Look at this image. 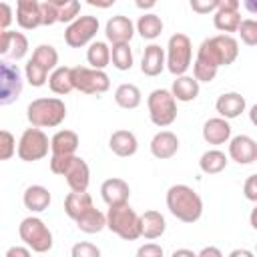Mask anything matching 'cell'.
Instances as JSON below:
<instances>
[{"instance_id":"1","label":"cell","mask_w":257,"mask_h":257,"mask_svg":"<svg viewBox=\"0 0 257 257\" xmlns=\"http://www.w3.org/2000/svg\"><path fill=\"white\" fill-rule=\"evenodd\" d=\"M237 56H239V42L231 34H217L201 42L195 60L219 70L221 66L233 64Z\"/></svg>"},{"instance_id":"2","label":"cell","mask_w":257,"mask_h":257,"mask_svg":"<svg viewBox=\"0 0 257 257\" xmlns=\"http://www.w3.org/2000/svg\"><path fill=\"white\" fill-rule=\"evenodd\" d=\"M167 209L183 223H195L203 215V199L189 185H173L167 191Z\"/></svg>"},{"instance_id":"3","label":"cell","mask_w":257,"mask_h":257,"mask_svg":"<svg viewBox=\"0 0 257 257\" xmlns=\"http://www.w3.org/2000/svg\"><path fill=\"white\" fill-rule=\"evenodd\" d=\"M50 171L66 179L70 191H86L90 183V169L88 165L76 155H52L50 157Z\"/></svg>"},{"instance_id":"4","label":"cell","mask_w":257,"mask_h":257,"mask_svg":"<svg viewBox=\"0 0 257 257\" xmlns=\"http://www.w3.org/2000/svg\"><path fill=\"white\" fill-rule=\"evenodd\" d=\"M28 122L38 128H54L66 118V104L56 96H42L28 104Z\"/></svg>"},{"instance_id":"5","label":"cell","mask_w":257,"mask_h":257,"mask_svg":"<svg viewBox=\"0 0 257 257\" xmlns=\"http://www.w3.org/2000/svg\"><path fill=\"white\" fill-rule=\"evenodd\" d=\"M106 229H110L114 235H118L124 241H135L141 237L139 213L128 205V201L110 205L106 211Z\"/></svg>"},{"instance_id":"6","label":"cell","mask_w":257,"mask_h":257,"mask_svg":"<svg viewBox=\"0 0 257 257\" xmlns=\"http://www.w3.org/2000/svg\"><path fill=\"white\" fill-rule=\"evenodd\" d=\"M193 62V42L187 34L177 32L169 38L167 52H165V66L171 74L179 76L189 70Z\"/></svg>"},{"instance_id":"7","label":"cell","mask_w":257,"mask_h":257,"mask_svg":"<svg viewBox=\"0 0 257 257\" xmlns=\"http://www.w3.org/2000/svg\"><path fill=\"white\" fill-rule=\"evenodd\" d=\"M18 235L26 247H30L34 253H48L54 245L52 231L46 227V223L38 217H26L20 221Z\"/></svg>"},{"instance_id":"8","label":"cell","mask_w":257,"mask_h":257,"mask_svg":"<svg viewBox=\"0 0 257 257\" xmlns=\"http://www.w3.org/2000/svg\"><path fill=\"white\" fill-rule=\"evenodd\" d=\"M147 106H149L151 122L155 126L165 128V126L173 124L177 118V100L171 94V90H167V88L153 90L147 98Z\"/></svg>"},{"instance_id":"9","label":"cell","mask_w":257,"mask_h":257,"mask_svg":"<svg viewBox=\"0 0 257 257\" xmlns=\"http://www.w3.org/2000/svg\"><path fill=\"white\" fill-rule=\"evenodd\" d=\"M72 86L84 94H102L110 88V78L100 68L88 66H74L70 68Z\"/></svg>"},{"instance_id":"10","label":"cell","mask_w":257,"mask_h":257,"mask_svg":"<svg viewBox=\"0 0 257 257\" xmlns=\"http://www.w3.org/2000/svg\"><path fill=\"white\" fill-rule=\"evenodd\" d=\"M48 149H50V141H48V135L38 128V126H30L26 128L22 135H20V141L16 145V153L22 161L26 163H34V161H40L48 155Z\"/></svg>"},{"instance_id":"11","label":"cell","mask_w":257,"mask_h":257,"mask_svg":"<svg viewBox=\"0 0 257 257\" xmlns=\"http://www.w3.org/2000/svg\"><path fill=\"white\" fill-rule=\"evenodd\" d=\"M24 78L16 64L0 60V106L16 102L22 94Z\"/></svg>"},{"instance_id":"12","label":"cell","mask_w":257,"mask_h":257,"mask_svg":"<svg viewBox=\"0 0 257 257\" xmlns=\"http://www.w3.org/2000/svg\"><path fill=\"white\" fill-rule=\"evenodd\" d=\"M98 32V18L96 16H78L72 22H68L64 30V42L70 48L86 46Z\"/></svg>"},{"instance_id":"13","label":"cell","mask_w":257,"mask_h":257,"mask_svg":"<svg viewBox=\"0 0 257 257\" xmlns=\"http://www.w3.org/2000/svg\"><path fill=\"white\" fill-rule=\"evenodd\" d=\"M229 157L239 165H251L257 161V143L247 135L229 139Z\"/></svg>"},{"instance_id":"14","label":"cell","mask_w":257,"mask_h":257,"mask_svg":"<svg viewBox=\"0 0 257 257\" xmlns=\"http://www.w3.org/2000/svg\"><path fill=\"white\" fill-rule=\"evenodd\" d=\"M104 34H106L108 42H112V44L131 42V38H133V34H135V24L131 22L128 16L116 14V16H112V18L106 22Z\"/></svg>"},{"instance_id":"15","label":"cell","mask_w":257,"mask_h":257,"mask_svg":"<svg viewBox=\"0 0 257 257\" xmlns=\"http://www.w3.org/2000/svg\"><path fill=\"white\" fill-rule=\"evenodd\" d=\"M177 151H179V139L171 131H159L151 139V153L155 159H161V161L173 159Z\"/></svg>"},{"instance_id":"16","label":"cell","mask_w":257,"mask_h":257,"mask_svg":"<svg viewBox=\"0 0 257 257\" xmlns=\"http://www.w3.org/2000/svg\"><path fill=\"white\" fill-rule=\"evenodd\" d=\"M100 197L108 207L110 205H118V203H126L128 197H131V187H128V183L124 179L112 177V179H106L100 185Z\"/></svg>"},{"instance_id":"17","label":"cell","mask_w":257,"mask_h":257,"mask_svg":"<svg viewBox=\"0 0 257 257\" xmlns=\"http://www.w3.org/2000/svg\"><path fill=\"white\" fill-rule=\"evenodd\" d=\"M139 229H141V237L153 241L163 237V233L167 231V221L163 217V213L159 211H145L143 215H139Z\"/></svg>"},{"instance_id":"18","label":"cell","mask_w":257,"mask_h":257,"mask_svg":"<svg viewBox=\"0 0 257 257\" xmlns=\"http://www.w3.org/2000/svg\"><path fill=\"white\" fill-rule=\"evenodd\" d=\"M16 22L24 30L40 26V2L38 0H16Z\"/></svg>"},{"instance_id":"19","label":"cell","mask_w":257,"mask_h":257,"mask_svg":"<svg viewBox=\"0 0 257 257\" xmlns=\"http://www.w3.org/2000/svg\"><path fill=\"white\" fill-rule=\"evenodd\" d=\"M203 139L209 145H225L231 139V124L223 116H215L205 120L203 124Z\"/></svg>"},{"instance_id":"20","label":"cell","mask_w":257,"mask_h":257,"mask_svg":"<svg viewBox=\"0 0 257 257\" xmlns=\"http://www.w3.org/2000/svg\"><path fill=\"white\" fill-rule=\"evenodd\" d=\"M245 106H247V102L239 92H223L215 102V108H217L219 116H223L227 120L241 116Z\"/></svg>"},{"instance_id":"21","label":"cell","mask_w":257,"mask_h":257,"mask_svg":"<svg viewBox=\"0 0 257 257\" xmlns=\"http://www.w3.org/2000/svg\"><path fill=\"white\" fill-rule=\"evenodd\" d=\"M165 70V50L159 44H149L143 52L141 72L145 76H159Z\"/></svg>"},{"instance_id":"22","label":"cell","mask_w":257,"mask_h":257,"mask_svg":"<svg viewBox=\"0 0 257 257\" xmlns=\"http://www.w3.org/2000/svg\"><path fill=\"white\" fill-rule=\"evenodd\" d=\"M108 147L116 157H133L137 153V149H139V141H137L135 133L120 128V131H114L110 135Z\"/></svg>"},{"instance_id":"23","label":"cell","mask_w":257,"mask_h":257,"mask_svg":"<svg viewBox=\"0 0 257 257\" xmlns=\"http://www.w3.org/2000/svg\"><path fill=\"white\" fill-rule=\"evenodd\" d=\"M50 201H52L50 191H48L46 187H42V185H30V187H26V191H24V195H22L24 207H26L28 211H32V213H42V211H46L48 205H50Z\"/></svg>"},{"instance_id":"24","label":"cell","mask_w":257,"mask_h":257,"mask_svg":"<svg viewBox=\"0 0 257 257\" xmlns=\"http://www.w3.org/2000/svg\"><path fill=\"white\" fill-rule=\"evenodd\" d=\"M171 94L175 96V100L179 102H191L199 96V80L195 76H187V74H179L173 80L171 86Z\"/></svg>"},{"instance_id":"25","label":"cell","mask_w":257,"mask_h":257,"mask_svg":"<svg viewBox=\"0 0 257 257\" xmlns=\"http://www.w3.org/2000/svg\"><path fill=\"white\" fill-rule=\"evenodd\" d=\"M76 227L82 231V233H88V235H94V233H100L104 227H106V215L102 211H98L94 205L88 207L84 213H80L76 219H74Z\"/></svg>"},{"instance_id":"26","label":"cell","mask_w":257,"mask_h":257,"mask_svg":"<svg viewBox=\"0 0 257 257\" xmlns=\"http://www.w3.org/2000/svg\"><path fill=\"white\" fill-rule=\"evenodd\" d=\"M78 145H80L78 135L74 131L62 128V131L52 135V139H50V153L52 155H74Z\"/></svg>"},{"instance_id":"27","label":"cell","mask_w":257,"mask_h":257,"mask_svg":"<svg viewBox=\"0 0 257 257\" xmlns=\"http://www.w3.org/2000/svg\"><path fill=\"white\" fill-rule=\"evenodd\" d=\"M88 207H92V197L86 191H72L64 199V213L74 221L80 213H84Z\"/></svg>"},{"instance_id":"28","label":"cell","mask_w":257,"mask_h":257,"mask_svg":"<svg viewBox=\"0 0 257 257\" xmlns=\"http://www.w3.org/2000/svg\"><path fill=\"white\" fill-rule=\"evenodd\" d=\"M143 100V94H141V88L137 84H131V82H124L120 84L116 90H114V102L120 106V108H137Z\"/></svg>"},{"instance_id":"29","label":"cell","mask_w":257,"mask_h":257,"mask_svg":"<svg viewBox=\"0 0 257 257\" xmlns=\"http://www.w3.org/2000/svg\"><path fill=\"white\" fill-rule=\"evenodd\" d=\"M48 86H50V90L54 92V94H60V96H64V94H68L70 90H74V86H72V78H70V68L68 66H58V68H54L50 74H48Z\"/></svg>"},{"instance_id":"30","label":"cell","mask_w":257,"mask_h":257,"mask_svg":"<svg viewBox=\"0 0 257 257\" xmlns=\"http://www.w3.org/2000/svg\"><path fill=\"white\" fill-rule=\"evenodd\" d=\"M227 155L219 149H211V151H205L199 159V167L205 175H217L221 173L225 167H227Z\"/></svg>"},{"instance_id":"31","label":"cell","mask_w":257,"mask_h":257,"mask_svg":"<svg viewBox=\"0 0 257 257\" xmlns=\"http://www.w3.org/2000/svg\"><path fill=\"white\" fill-rule=\"evenodd\" d=\"M137 32L143 36V38H147V40H155L157 36H161V32H163V20H161V16H157V14H153V12H147V14H143L141 18H139V22H137Z\"/></svg>"},{"instance_id":"32","label":"cell","mask_w":257,"mask_h":257,"mask_svg":"<svg viewBox=\"0 0 257 257\" xmlns=\"http://www.w3.org/2000/svg\"><path fill=\"white\" fill-rule=\"evenodd\" d=\"M239 22H241V14L239 10H215V16H213V24L219 32L223 34H229V32H237L239 28Z\"/></svg>"},{"instance_id":"33","label":"cell","mask_w":257,"mask_h":257,"mask_svg":"<svg viewBox=\"0 0 257 257\" xmlns=\"http://www.w3.org/2000/svg\"><path fill=\"white\" fill-rule=\"evenodd\" d=\"M86 60H88V64L92 68H100L102 70L104 66H108V62H110V48H108V44L102 42V40L90 42V46L86 50Z\"/></svg>"},{"instance_id":"34","label":"cell","mask_w":257,"mask_h":257,"mask_svg":"<svg viewBox=\"0 0 257 257\" xmlns=\"http://www.w3.org/2000/svg\"><path fill=\"white\" fill-rule=\"evenodd\" d=\"M110 62L116 70H131L133 68V50L128 42L112 44L110 48Z\"/></svg>"},{"instance_id":"35","label":"cell","mask_w":257,"mask_h":257,"mask_svg":"<svg viewBox=\"0 0 257 257\" xmlns=\"http://www.w3.org/2000/svg\"><path fill=\"white\" fill-rule=\"evenodd\" d=\"M30 58H32L34 62H38L42 68H46L48 72L54 70L56 64H58V52H56V48L50 46V44H40V46H36Z\"/></svg>"},{"instance_id":"36","label":"cell","mask_w":257,"mask_h":257,"mask_svg":"<svg viewBox=\"0 0 257 257\" xmlns=\"http://www.w3.org/2000/svg\"><path fill=\"white\" fill-rule=\"evenodd\" d=\"M24 76H26V80L30 82V86L40 88V86H44V84H46V80H48V70H46V68H42L38 62H34V60L30 58V60L26 62Z\"/></svg>"},{"instance_id":"37","label":"cell","mask_w":257,"mask_h":257,"mask_svg":"<svg viewBox=\"0 0 257 257\" xmlns=\"http://www.w3.org/2000/svg\"><path fill=\"white\" fill-rule=\"evenodd\" d=\"M237 32H239L243 44H247V46H255V44H257V22H255L253 18L241 20Z\"/></svg>"},{"instance_id":"38","label":"cell","mask_w":257,"mask_h":257,"mask_svg":"<svg viewBox=\"0 0 257 257\" xmlns=\"http://www.w3.org/2000/svg\"><path fill=\"white\" fill-rule=\"evenodd\" d=\"M28 52V38L22 34V32H12V40H10V50L8 54L14 58V60H20L24 58Z\"/></svg>"},{"instance_id":"39","label":"cell","mask_w":257,"mask_h":257,"mask_svg":"<svg viewBox=\"0 0 257 257\" xmlns=\"http://www.w3.org/2000/svg\"><path fill=\"white\" fill-rule=\"evenodd\" d=\"M16 153V139L10 131H0V161L12 159Z\"/></svg>"},{"instance_id":"40","label":"cell","mask_w":257,"mask_h":257,"mask_svg":"<svg viewBox=\"0 0 257 257\" xmlns=\"http://www.w3.org/2000/svg\"><path fill=\"white\" fill-rule=\"evenodd\" d=\"M80 14V0H68L58 8V22H72Z\"/></svg>"},{"instance_id":"41","label":"cell","mask_w":257,"mask_h":257,"mask_svg":"<svg viewBox=\"0 0 257 257\" xmlns=\"http://www.w3.org/2000/svg\"><path fill=\"white\" fill-rule=\"evenodd\" d=\"M58 22V6L50 2H40V26H52Z\"/></svg>"},{"instance_id":"42","label":"cell","mask_w":257,"mask_h":257,"mask_svg":"<svg viewBox=\"0 0 257 257\" xmlns=\"http://www.w3.org/2000/svg\"><path fill=\"white\" fill-rule=\"evenodd\" d=\"M193 64V76L199 80V82H211L215 76H217V68L209 66V64H203L199 60L191 62Z\"/></svg>"},{"instance_id":"43","label":"cell","mask_w":257,"mask_h":257,"mask_svg":"<svg viewBox=\"0 0 257 257\" xmlns=\"http://www.w3.org/2000/svg\"><path fill=\"white\" fill-rule=\"evenodd\" d=\"M70 255H72V257H98V255H100V249H98L96 245H92V243L82 241V243H76V245L72 247Z\"/></svg>"},{"instance_id":"44","label":"cell","mask_w":257,"mask_h":257,"mask_svg":"<svg viewBox=\"0 0 257 257\" xmlns=\"http://www.w3.org/2000/svg\"><path fill=\"white\" fill-rule=\"evenodd\" d=\"M191 10L197 14H209L217 10V0H189Z\"/></svg>"},{"instance_id":"45","label":"cell","mask_w":257,"mask_h":257,"mask_svg":"<svg viewBox=\"0 0 257 257\" xmlns=\"http://www.w3.org/2000/svg\"><path fill=\"white\" fill-rule=\"evenodd\" d=\"M243 193H245V197H247L251 203L257 201V175H249V177H247V181H245V185H243Z\"/></svg>"},{"instance_id":"46","label":"cell","mask_w":257,"mask_h":257,"mask_svg":"<svg viewBox=\"0 0 257 257\" xmlns=\"http://www.w3.org/2000/svg\"><path fill=\"white\" fill-rule=\"evenodd\" d=\"M137 255L139 257H163V247L157 243H147L137 249Z\"/></svg>"},{"instance_id":"47","label":"cell","mask_w":257,"mask_h":257,"mask_svg":"<svg viewBox=\"0 0 257 257\" xmlns=\"http://www.w3.org/2000/svg\"><path fill=\"white\" fill-rule=\"evenodd\" d=\"M14 20V14H12V8L6 4V2H0V28H10Z\"/></svg>"},{"instance_id":"48","label":"cell","mask_w":257,"mask_h":257,"mask_svg":"<svg viewBox=\"0 0 257 257\" xmlns=\"http://www.w3.org/2000/svg\"><path fill=\"white\" fill-rule=\"evenodd\" d=\"M10 40H12V30L0 28V54H6L10 50Z\"/></svg>"},{"instance_id":"49","label":"cell","mask_w":257,"mask_h":257,"mask_svg":"<svg viewBox=\"0 0 257 257\" xmlns=\"http://www.w3.org/2000/svg\"><path fill=\"white\" fill-rule=\"evenodd\" d=\"M32 253L30 247H10L6 251V257H28Z\"/></svg>"},{"instance_id":"50","label":"cell","mask_w":257,"mask_h":257,"mask_svg":"<svg viewBox=\"0 0 257 257\" xmlns=\"http://www.w3.org/2000/svg\"><path fill=\"white\" fill-rule=\"evenodd\" d=\"M239 2L241 0H217V8L219 10H239Z\"/></svg>"},{"instance_id":"51","label":"cell","mask_w":257,"mask_h":257,"mask_svg":"<svg viewBox=\"0 0 257 257\" xmlns=\"http://www.w3.org/2000/svg\"><path fill=\"white\" fill-rule=\"evenodd\" d=\"M223 257V253L217 249V247H203L201 251H199V257Z\"/></svg>"},{"instance_id":"52","label":"cell","mask_w":257,"mask_h":257,"mask_svg":"<svg viewBox=\"0 0 257 257\" xmlns=\"http://www.w3.org/2000/svg\"><path fill=\"white\" fill-rule=\"evenodd\" d=\"M86 4H90V6H94V8H110L116 0H84Z\"/></svg>"},{"instance_id":"53","label":"cell","mask_w":257,"mask_h":257,"mask_svg":"<svg viewBox=\"0 0 257 257\" xmlns=\"http://www.w3.org/2000/svg\"><path fill=\"white\" fill-rule=\"evenodd\" d=\"M135 4L139 10H151L157 4V0H135Z\"/></svg>"},{"instance_id":"54","label":"cell","mask_w":257,"mask_h":257,"mask_svg":"<svg viewBox=\"0 0 257 257\" xmlns=\"http://www.w3.org/2000/svg\"><path fill=\"white\" fill-rule=\"evenodd\" d=\"M243 6L249 14H257V0H243Z\"/></svg>"},{"instance_id":"55","label":"cell","mask_w":257,"mask_h":257,"mask_svg":"<svg viewBox=\"0 0 257 257\" xmlns=\"http://www.w3.org/2000/svg\"><path fill=\"white\" fill-rule=\"evenodd\" d=\"M181 255L195 257V251H191V249H175V251H173V257H181Z\"/></svg>"},{"instance_id":"56","label":"cell","mask_w":257,"mask_h":257,"mask_svg":"<svg viewBox=\"0 0 257 257\" xmlns=\"http://www.w3.org/2000/svg\"><path fill=\"white\" fill-rule=\"evenodd\" d=\"M253 257V253L251 251H247V249H235V251H231V257Z\"/></svg>"},{"instance_id":"57","label":"cell","mask_w":257,"mask_h":257,"mask_svg":"<svg viewBox=\"0 0 257 257\" xmlns=\"http://www.w3.org/2000/svg\"><path fill=\"white\" fill-rule=\"evenodd\" d=\"M46 2H50V4H54V6H58V8H60V6H62V4H66L68 0H46Z\"/></svg>"}]
</instances>
